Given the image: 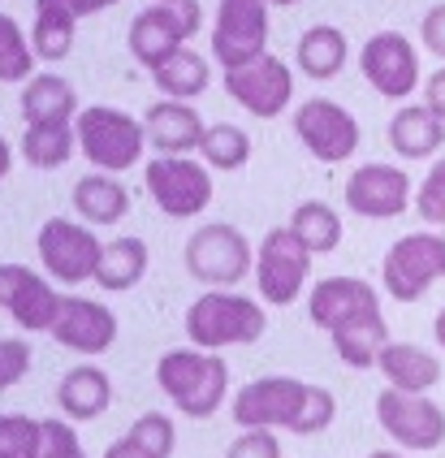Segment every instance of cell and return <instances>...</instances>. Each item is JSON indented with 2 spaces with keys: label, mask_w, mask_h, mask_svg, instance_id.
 Returning a JSON list of instances; mask_svg holds the SVG:
<instances>
[{
  "label": "cell",
  "mask_w": 445,
  "mask_h": 458,
  "mask_svg": "<svg viewBox=\"0 0 445 458\" xmlns=\"http://www.w3.org/2000/svg\"><path fill=\"white\" fill-rule=\"evenodd\" d=\"M79 148V134L70 126H30L22 139V160L35 169H61Z\"/></svg>",
  "instance_id": "31"
},
{
  "label": "cell",
  "mask_w": 445,
  "mask_h": 458,
  "mask_svg": "<svg viewBox=\"0 0 445 458\" xmlns=\"http://www.w3.org/2000/svg\"><path fill=\"white\" fill-rule=\"evenodd\" d=\"M156 4H182V0H156Z\"/></svg>",
  "instance_id": "49"
},
{
  "label": "cell",
  "mask_w": 445,
  "mask_h": 458,
  "mask_svg": "<svg viewBox=\"0 0 445 458\" xmlns=\"http://www.w3.org/2000/svg\"><path fill=\"white\" fill-rule=\"evenodd\" d=\"M35 65V48L22 39V26L9 13H0V82H22Z\"/></svg>",
  "instance_id": "33"
},
{
  "label": "cell",
  "mask_w": 445,
  "mask_h": 458,
  "mask_svg": "<svg viewBox=\"0 0 445 458\" xmlns=\"http://www.w3.org/2000/svg\"><path fill=\"white\" fill-rule=\"evenodd\" d=\"M225 91L251 117H277V113H286L290 96H294V74H290L286 61L264 52L260 61H251L242 70H225Z\"/></svg>",
  "instance_id": "14"
},
{
  "label": "cell",
  "mask_w": 445,
  "mask_h": 458,
  "mask_svg": "<svg viewBox=\"0 0 445 458\" xmlns=\"http://www.w3.org/2000/svg\"><path fill=\"white\" fill-rule=\"evenodd\" d=\"M225 458H281V445H277V437L268 433V428H251V433H242L230 445Z\"/></svg>",
  "instance_id": "40"
},
{
  "label": "cell",
  "mask_w": 445,
  "mask_h": 458,
  "mask_svg": "<svg viewBox=\"0 0 445 458\" xmlns=\"http://www.w3.org/2000/svg\"><path fill=\"white\" fill-rule=\"evenodd\" d=\"M381 277H385V290L398 303L424 299V290L437 277H445V238L441 233H407V238H398L385 251Z\"/></svg>",
  "instance_id": "4"
},
{
  "label": "cell",
  "mask_w": 445,
  "mask_h": 458,
  "mask_svg": "<svg viewBox=\"0 0 445 458\" xmlns=\"http://www.w3.org/2000/svg\"><path fill=\"white\" fill-rule=\"evenodd\" d=\"M74 134H79L82 156H87L96 169H105V174H122V169L139 165L143 143H147V130L139 126L130 113L108 108V104L82 108L79 122H74Z\"/></svg>",
  "instance_id": "2"
},
{
  "label": "cell",
  "mask_w": 445,
  "mask_h": 458,
  "mask_svg": "<svg viewBox=\"0 0 445 458\" xmlns=\"http://www.w3.org/2000/svg\"><path fill=\"white\" fill-rule=\"evenodd\" d=\"M376 420L381 428L402 445V450H437L445 441V411L428 403L424 394H398V389H381L376 398Z\"/></svg>",
  "instance_id": "10"
},
{
  "label": "cell",
  "mask_w": 445,
  "mask_h": 458,
  "mask_svg": "<svg viewBox=\"0 0 445 458\" xmlns=\"http://www.w3.org/2000/svg\"><path fill=\"white\" fill-rule=\"evenodd\" d=\"M61 294L53 290V281L39 277L27 264H0V307L22 325V329L53 333L56 316H61Z\"/></svg>",
  "instance_id": "12"
},
{
  "label": "cell",
  "mask_w": 445,
  "mask_h": 458,
  "mask_svg": "<svg viewBox=\"0 0 445 458\" xmlns=\"http://www.w3.org/2000/svg\"><path fill=\"white\" fill-rule=\"evenodd\" d=\"M307 398V385L294 377H264L238 389L234 420L242 428H290Z\"/></svg>",
  "instance_id": "16"
},
{
  "label": "cell",
  "mask_w": 445,
  "mask_h": 458,
  "mask_svg": "<svg viewBox=\"0 0 445 458\" xmlns=\"http://www.w3.org/2000/svg\"><path fill=\"white\" fill-rule=\"evenodd\" d=\"M74 208H79L82 221H91V225H117L130 212V195H126L122 182H113L108 174H87L74 186Z\"/></svg>",
  "instance_id": "26"
},
{
  "label": "cell",
  "mask_w": 445,
  "mask_h": 458,
  "mask_svg": "<svg viewBox=\"0 0 445 458\" xmlns=\"http://www.w3.org/2000/svg\"><path fill=\"white\" fill-rule=\"evenodd\" d=\"M39 454L35 458H87L79 445V433L61 420H39Z\"/></svg>",
  "instance_id": "38"
},
{
  "label": "cell",
  "mask_w": 445,
  "mask_h": 458,
  "mask_svg": "<svg viewBox=\"0 0 445 458\" xmlns=\"http://www.w3.org/2000/svg\"><path fill=\"white\" fill-rule=\"evenodd\" d=\"M407 204H411V182H407L402 169H393V165H364V169H355L350 182H346V208L367 216V221L402 216Z\"/></svg>",
  "instance_id": "18"
},
{
  "label": "cell",
  "mask_w": 445,
  "mask_h": 458,
  "mask_svg": "<svg viewBox=\"0 0 445 458\" xmlns=\"http://www.w3.org/2000/svg\"><path fill=\"white\" fill-rule=\"evenodd\" d=\"M39 420L0 415V458H35L39 454Z\"/></svg>",
  "instance_id": "34"
},
{
  "label": "cell",
  "mask_w": 445,
  "mask_h": 458,
  "mask_svg": "<svg viewBox=\"0 0 445 458\" xmlns=\"http://www.w3.org/2000/svg\"><path fill=\"white\" fill-rule=\"evenodd\" d=\"M268 44V0H221L212 52L225 70H242L264 56Z\"/></svg>",
  "instance_id": "6"
},
{
  "label": "cell",
  "mask_w": 445,
  "mask_h": 458,
  "mask_svg": "<svg viewBox=\"0 0 445 458\" xmlns=\"http://www.w3.org/2000/svg\"><path fill=\"white\" fill-rule=\"evenodd\" d=\"M307 273H312V251L290 233V225L273 229L264 238L260 259H256V281H260L264 303H277V307L294 303L298 290H303V281H307Z\"/></svg>",
  "instance_id": "11"
},
{
  "label": "cell",
  "mask_w": 445,
  "mask_h": 458,
  "mask_svg": "<svg viewBox=\"0 0 445 458\" xmlns=\"http://www.w3.org/2000/svg\"><path fill=\"white\" fill-rule=\"evenodd\" d=\"M105 458H152V454H147V450H139L130 437H122V441H113V445L105 450Z\"/></svg>",
  "instance_id": "43"
},
{
  "label": "cell",
  "mask_w": 445,
  "mask_h": 458,
  "mask_svg": "<svg viewBox=\"0 0 445 458\" xmlns=\"http://www.w3.org/2000/svg\"><path fill=\"white\" fill-rule=\"evenodd\" d=\"M126 437H130L139 450H147L152 458H169V454H173V424H169V420H164L160 411H147V415H139Z\"/></svg>",
  "instance_id": "35"
},
{
  "label": "cell",
  "mask_w": 445,
  "mask_h": 458,
  "mask_svg": "<svg viewBox=\"0 0 445 458\" xmlns=\"http://www.w3.org/2000/svg\"><path fill=\"white\" fill-rule=\"evenodd\" d=\"M333 411H338L333 394H329V389H320V385H307V398H303V407H298V415H294L290 433H298V437L320 433V428L333 420Z\"/></svg>",
  "instance_id": "36"
},
{
  "label": "cell",
  "mask_w": 445,
  "mask_h": 458,
  "mask_svg": "<svg viewBox=\"0 0 445 458\" xmlns=\"http://www.w3.org/2000/svg\"><path fill=\"white\" fill-rule=\"evenodd\" d=\"M22 113H27L30 126H70V117L79 113V96L65 78L39 74L22 91Z\"/></svg>",
  "instance_id": "24"
},
{
  "label": "cell",
  "mask_w": 445,
  "mask_h": 458,
  "mask_svg": "<svg viewBox=\"0 0 445 458\" xmlns=\"http://www.w3.org/2000/svg\"><path fill=\"white\" fill-rule=\"evenodd\" d=\"M147 191H152V199L164 216H195V212H204L212 199V178L204 165H195V160H186V156H156L152 165H147Z\"/></svg>",
  "instance_id": "9"
},
{
  "label": "cell",
  "mask_w": 445,
  "mask_h": 458,
  "mask_svg": "<svg viewBox=\"0 0 445 458\" xmlns=\"http://www.w3.org/2000/svg\"><path fill=\"white\" fill-rule=\"evenodd\" d=\"M53 337L65 351L100 355V351H108L117 342V316L105 303H91V299H65L53 325Z\"/></svg>",
  "instance_id": "19"
},
{
  "label": "cell",
  "mask_w": 445,
  "mask_h": 458,
  "mask_svg": "<svg viewBox=\"0 0 445 458\" xmlns=\"http://www.w3.org/2000/svg\"><path fill=\"white\" fill-rule=\"evenodd\" d=\"M199 0H182V4H152L130 22V52L139 65L160 70L186 39L199 30Z\"/></svg>",
  "instance_id": "5"
},
{
  "label": "cell",
  "mask_w": 445,
  "mask_h": 458,
  "mask_svg": "<svg viewBox=\"0 0 445 458\" xmlns=\"http://www.w3.org/2000/svg\"><path fill=\"white\" fill-rule=\"evenodd\" d=\"M74 26L79 13L65 0H35V30H30V48L44 61H61L74 48Z\"/></svg>",
  "instance_id": "25"
},
{
  "label": "cell",
  "mask_w": 445,
  "mask_h": 458,
  "mask_svg": "<svg viewBox=\"0 0 445 458\" xmlns=\"http://www.w3.org/2000/svg\"><path fill=\"white\" fill-rule=\"evenodd\" d=\"M186 268L204 285H234L251 268V242L225 221L204 225L195 229L190 242H186Z\"/></svg>",
  "instance_id": "7"
},
{
  "label": "cell",
  "mask_w": 445,
  "mask_h": 458,
  "mask_svg": "<svg viewBox=\"0 0 445 458\" xmlns=\"http://www.w3.org/2000/svg\"><path fill=\"white\" fill-rule=\"evenodd\" d=\"M152 78H156V87L169 96V100H195V96H204L208 91V61L199 56V52H190V48H178L160 70H152Z\"/></svg>",
  "instance_id": "28"
},
{
  "label": "cell",
  "mask_w": 445,
  "mask_h": 458,
  "mask_svg": "<svg viewBox=\"0 0 445 458\" xmlns=\"http://www.w3.org/2000/svg\"><path fill=\"white\" fill-rule=\"evenodd\" d=\"M359 65H364V78L390 100H407L419 87V56L416 48L407 44V35L398 30H381L372 35L359 52Z\"/></svg>",
  "instance_id": "15"
},
{
  "label": "cell",
  "mask_w": 445,
  "mask_h": 458,
  "mask_svg": "<svg viewBox=\"0 0 445 458\" xmlns=\"http://www.w3.org/2000/svg\"><path fill=\"white\" fill-rule=\"evenodd\" d=\"M419 35H424V48L445 56V4H432L419 22Z\"/></svg>",
  "instance_id": "41"
},
{
  "label": "cell",
  "mask_w": 445,
  "mask_h": 458,
  "mask_svg": "<svg viewBox=\"0 0 445 458\" xmlns=\"http://www.w3.org/2000/svg\"><path fill=\"white\" fill-rule=\"evenodd\" d=\"M376 368L385 372L390 389H398V394H428L441 381L437 355H428L424 346H411V342H390L376 359Z\"/></svg>",
  "instance_id": "21"
},
{
  "label": "cell",
  "mask_w": 445,
  "mask_h": 458,
  "mask_svg": "<svg viewBox=\"0 0 445 458\" xmlns=\"http://www.w3.org/2000/svg\"><path fill=\"white\" fill-rule=\"evenodd\" d=\"M432 333H437V346L445 351V307L437 311V320H432Z\"/></svg>",
  "instance_id": "46"
},
{
  "label": "cell",
  "mask_w": 445,
  "mask_h": 458,
  "mask_svg": "<svg viewBox=\"0 0 445 458\" xmlns=\"http://www.w3.org/2000/svg\"><path fill=\"white\" fill-rule=\"evenodd\" d=\"M147 273V242L143 238H113L100 251V264H96V281L105 290H130L139 285Z\"/></svg>",
  "instance_id": "27"
},
{
  "label": "cell",
  "mask_w": 445,
  "mask_h": 458,
  "mask_svg": "<svg viewBox=\"0 0 445 458\" xmlns=\"http://www.w3.org/2000/svg\"><path fill=\"white\" fill-rule=\"evenodd\" d=\"M156 381L182 415L208 420L230 394V368L212 351H169L156 363Z\"/></svg>",
  "instance_id": "1"
},
{
  "label": "cell",
  "mask_w": 445,
  "mask_h": 458,
  "mask_svg": "<svg viewBox=\"0 0 445 458\" xmlns=\"http://www.w3.org/2000/svg\"><path fill=\"white\" fill-rule=\"evenodd\" d=\"M108 403H113V385L100 368H74L56 385V407L70 420H96L108 411Z\"/></svg>",
  "instance_id": "23"
},
{
  "label": "cell",
  "mask_w": 445,
  "mask_h": 458,
  "mask_svg": "<svg viewBox=\"0 0 445 458\" xmlns=\"http://www.w3.org/2000/svg\"><path fill=\"white\" fill-rule=\"evenodd\" d=\"M290 233L307 247V251H333L341 242V221H338V212L329 204H298L294 208V216H290Z\"/></svg>",
  "instance_id": "30"
},
{
  "label": "cell",
  "mask_w": 445,
  "mask_h": 458,
  "mask_svg": "<svg viewBox=\"0 0 445 458\" xmlns=\"http://www.w3.org/2000/svg\"><path fill=\"white\" fill-rule=\"evenodd\" d=\"M294 130H298L303 148H307L315 160H329V165L355 156V148H359V126H355V117H350L341 104L320 100V96L307 104H298Z\"/></svg>",
  "instance_id": "13"
},
{
  "label": "cell",
  "mask_w": 445,
  "mask_h": 458,
  "mask_svg": "<svg viewBox=\"0 0 445 458\" xmlns=\"http://www.w3.org/2000/svg\"><path fill=\"white\" fill-rule=\"evenodd\" d=\"M199 156L208 160L212 169H242L247 156H251V139L238 126L221 122V126H208L204 143H199Z\"/></svg>",
  "instance_id": "32"
},
{
  "label": "cell",
  "mask_w": 445,
  "mask_h": 458,
  "mask_svg": "<svg viewBox=\"0 0 445 458\" xmlns=\"http://www.w3.org/2000/svg\"><path fill=\"white\" fill-rule=\"evenodd\" d=\"M30 368V346L22 337H0V389L18 385Z\"/></svg>",
  "instance_id": "39"
},
{
  "label": "cell",
  "mask_w": 445,
  "mask_h": 458,
  "mask_svg": "<svg viewBox=\"0 0 445 458\" xmlns=\"http://www.w3.org/2000/svg\"><path fill=\"white\" fill-rule=\"evenodd\" d=\"M264 307L242 299V294H204L186 311V333L199 351H221V346H247L264 337Z\"/></svg>",
  "instance_id": "3"
},
{
  "label": "cell",
  "mask_w": 445,
  "mask_h": 458,
  "mask_svg": "<svg viewBox=\"0 0 445 458\" xmlns=\"http://www.w3.org/2000/svg\"><path fill=\"white\" fill-rule=\"evenodd\" d=\"M424 108H432L445 122V70H437V74L424 82Z\"/></svg>",
  "instance_id": "42"
},
{
  "label": "cell",
  "mask_w": 445,
  "mask_h": 458,
  "mask_svg": "<svg viewBox=\"0 0 445 458\" xmlns=\"http://www.w3.org/2000/svg\"><path fill=\"white\" fill-rule=\"evenodd\" d=\"M307 311H312L315 325L329 329V337H333V333L350 329V325H359V320L381 316V294L359 277H324L312 290Z\"/></svg>",
  "instance_id": "17"
},
{
  "label": "cell",
  "mask_w": 445,
  "mask_h": 458,
  "mask_svg": "<svg viewBox=\"0 0 445 458\" xmlns=\"http://www.w3.org/2000/svg\"><path fill=\"white\" fill-rule=\"evenodd\" d=\"M416 208L428 225H445V160H437V165L428 169L424 186L416 191Z\"/></svg>",
  "instance_id": "37"
},
{
  "label": "cell",
  "mask_w": 445,
  "mask_h": 458,
  "mask_svg": "<svg viewBox=\"0 0 445 458\" xmlns=\"http://www.w3.org/2000/svg\"><path fill=\"white\" fill-rule=\"evenodd\" d=\"M346 35L338 26H312L303 39H298V70L307 78H333L346 65Z\"/></svg>",
  "instance_id": "29"
},
{
  "label": "cell",
  "mask_w": 445,
  "mask_h": 458,
  "mask_svg": "<svg viewBox=\"0 0 445 458\" xmlns=\"http://www.w3.org/2000/svg\"><path fill=\"white\" fill-rule=\"evenodd\" d=\"M79 18H87V13H100V9H108V4H117V0H65Z\"/></svg>",
  "instance_id": "44"
},
{
  "label": "cell",
  "mask_w": 445,
  "mask_h": 458,
  "mask_svg": "<svg viewBox=\"0 0 445 458\" xmlns=\"http://www.w3.org/2000/svg\"><path fill=\"white\" fill-rule=\"evenodd\" d=\"M445 143V122L424 108V104H411V108H398L390 117V148L407 160H424L432 156Z\"/></svg>",
  "instance_id": "22"
},
{
  "label": "cell",
  "mask_w": 445,
  "mask_h": 458,
  "mask_svg": "<svg viewBox=\"0 0 445 458\" xmlns=\"http://www.w3.org/2000/svg\"><path fill=\"white\" fill-rule=\"evenodd\" d=\"M441 238H445V229H441Z\"/></svg>",
  "instance_id": "50"
},
{
  "label": "cell",
  "mask_w": 445,
  "mask_h": 458,
  "mask_svg": "<svg viewBox=\"0 0 445 458\" xmlns=\"http://www.w3.org/2000/svg\"><path fill=\"white\" fill-rule=\"evenodd\" d=\"M367 458H402V454H390V450H376V454H367Z\"/></svg>",
  "instance_id": "47"
},
{
  "label": "cell",
  "mask_w": 445,
  "mask_h": 458,
  "mask_svg": "<svg viewBox=\"0 0 445 458\" xmlns=\"http://www.w3.org/2000/svg\"><path fill=\"white\" fill-rule=\"evenodd\" d=\"M143 130H147V139H152V148L164 156L173 152H190V148H199L204 143V117L182 100H164V104H152L147 108V117H143Z\"/></svg>",
  "instance_id": "20"
},
{
  "label": "cell",
  "mask_w": 445,
  "mask_h": 458,
  "mask_svg": "<svg viewBox=\"0 0 445 458\" xmlns=\"http://www.w3.org/2000/svg\"><path fill=\"white\" fill-rule=\"evenodd\" d=\"M268 4H294V0H268Z\"/></svg>",
  "instance_id": "48"
},
{
  "label": "cell",
  "mask_w": 445,
  "mask_h": 458,
  "mask_svg": "<svg viewBox=\"0 0 445 458\" xmlns=\"http://www.w3.org/2000/svg\"><path fill=\"white\" fill-rule=\"evenodd\" d=\"M35 247H39L44 268H48L56 281H65V285H79V281L96 277V264H100V251H105V242H100L91 229L74 225V221H65V216L44 221Z\"/></svg>",
  "instance_id": "8"
},
{
  "label": "cell",
  "mask_w": 445,
  "mask_h": 458,
  "mask_svg": "<svg viewBox=\"0 0 445 458\" xmlns=\"http://www.w3.org/2000/svg\"><path fill=\"white\" fill-rule=\"evenodd\" d=\"M9 165H13V152H9V143L0 139V182H4V174H9Z\"/></svg>",
  "instance_id": "45"
}]
</instances>
